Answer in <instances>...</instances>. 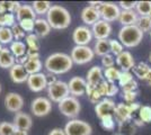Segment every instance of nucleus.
Here are the masks:
<instances>
[{
  "instance_id": "1",
  "label": "nucleus",
  "mask_w": 151,
  "mask_h": 135,
  "mask_svg": "<svg viewBox=\"0 0 151 135\" xmlns=\"http://www.w3.org/2000/svg\"><path fill=\"white\" fill-rule=\"evenodd\" d=\"M72 66L73 62L71 60V56L62 52L52 53L44 61V68L46 69L47 73H52L54 76L64 74L69 72L72 69Z\"/></svg>"
},
{
  "instance_id": "2",
  "label": "nucleus",
  "mask_w": 151,
  "mask_h": 135,
  "mask_svg": "<svg viewBox=\"0 0 151 135\" xmlns=\"http://www.w3.org/2000/svg\"><path fill=\"white\" fill-rule=\"evenodd\" d=\"M46 20L53 29H65L71 24V15L63 6L52 5L46 15Z\"/></svg>"
},
{
  "instance_id": "3",
  "label": "nucleus",
  "mask_w": 151,
  "mask_h": 135,
  "mask_svg": "<svg viewBox=\"0 0 151 135\" xmlns=\"http://www.w3.org/2000/svg\"><path fill=\"white\" fill-rule=\"evenodd\" d=\"M143 35L137 25L123 26L119 32V41L125 47H135L143 39Z\"/></svg>"
},
{
  "instance_id": "4",
  "label": "nucleus",
  "mask_w": 151,
  "mask_h": 135,
  "mask_svg": "<svg viewBox=\"0 0 151 135\" xmlns=\"http://www.w3.org/2000/svg\"><path fill=\"white\" fill-rule=\"evenodd\" d=\"M58 108L62 115L69 117L71 119H75L81 110V105H80V101L78 100V98L70 95L58 104Z\"/></svg>"
},
{
  "instance_id": "5",
  "label": "nucleus",
  "mask_w": 151,
  "mask_h": 135,
  "mask_svg": "<svg viewBox=\"0 0 151 135\" xmlns=\"http://www.w3.org/2000/svg\"><path fill=\"white\" fill-rule=\"evenodd\" d=\"M70 56H71V60H72L73 63L78 65H83L94 60L95 53L94 50L89 45H86V46L76 45L75 47L71 50Z\"/></svg>"
},
{
  "instance_id": "6",
  "label": "nucleus",
  "mask_w": 151,
  "mask_h": 135,
  "mask_svg": "<svg viewBox=\"0 0 151 135\" xmlns=\"http://www.w3.org/2000/svg\"><path fill=\"white\" fill-rule=\"evenodd\" d=\"M47 96L52 103H60L64 98L70 96L68 82L58 80L57 82L50 84L47 87Z\"/></svg>"
},
{
  "instance_id": "7",
  "label": "nucleus",
  "mask_w": 151,
  "mask_h": 135,
  "mask_svg": "<svg viewBox=\"0 0 151 135\" xmlns=\"http://www.w3.org/2000/svg\"><path fill=\"white\" fill-rule=\"evenodd\" d=\"M63 129L67 135H91L93 133V129L90 124L81 119H78V118L70 119L65 124Z\"/></svg>"
},
{
  "instance_id": "8",
  "label": "nucleus",
  "mask_w": 151,
  "mask_h": 135,
  "mask_svg": "<svg viewBox=\"0 0 151 135\" xmlns=\"http://www.w3.org/2000/svg\"><path fill=\"white\" fill-rule=\"evenodd\" d=\"M99 14H101V19L105 20L107 23H112L115 20H119L121 14V8L119 5L109 2V1H103L99 8Z\"/></svg>"
},
{
  "instance_id": "9",
  "label": "nucleus",
  "mask_w": 151,
  "mask_h": 135,
  "mask_svg": "<svg viewBox=\"0 0 151 135\" xmlns=\"http://www.w3.org/2000/svg\"><path fill=\"white\" fill-rule=\"evenodd\" d=\"M31 110L36 117H44L52 110V101L46 97H37L31 104Z\"/></svg>"
},
{
  "instance_id": "10",
  "label": "nucleus",
  "mask_w": 151,
  "mask_h": 135,
  "mask_svg": "<svg viewBox=\"0 0 151 135\" xmlns=\"http://www.w3.org/2000/svg\"><path fill=\"white\" fill-rule=\"evenodd\" d=\"M93 39L94 36H93L91 28H89L88 26H78L72 32V41L75 42L76 45L86 46L91 42Z\"/></svg>"
},
{
  "instance_id": "11",
  "label": "nucleus",
  "mask_w": 151,
  "mask_h": 135,
  "mask_svg": "<svg viewBox=\"0 0 151 135\" xmlns=\"http://www.w3.org/2000/svg\"><path fill=\"white\" fill-rule=\"evenodd\" d=\"M24 98L17 92H9L5 97V107L8 111L17 114L24 107Z\"/></svg>"
},
{
  "instance_id": "12",
  "label": "nucleus",
  "mask_w": 151,
  "mask_h": 135,
  "mask_svg": "<svg viewBox=\"0 0 151 135\" xmlns=\"http://www.w3.org/2000/svg\"><path fill=\"white\" fill-rule=\"evenodd\" d=\"M26 84L28 88L33 92H41L44 89H47V80H46V74L45 73H35V74H29Z\"/></svg>"
},
{
  "instance_id": "13",
  "label": "nucleus",
  "mask_w": 151,
  "mask_h": 135,
  "mask_svg": "<svg viewBox=\"0 0 151 135\" xmlns=\"http://www.w3.org/2000/svg\"><path fill=\"white\" fill-rule=\"evenodd\" d=\"M115 107H116V105L113 99L104 98L95 106V113H96L97 117L101 119L105 116H114Z\"/></svg>"
},
{
  "instance_id": "14",
  "label": "nucleus",
  "mask_w": 151,
  "mask_h": 135,
  "mask_svg": "<svg viewBox=\"0 0 151 135\" xmlns=\"http://www.w3.org/2000/svg\"><path fill=\"white\" fill-rule=\"evenodd\" d=\"M68 87H69L70 95L78 98V97H81L86 94L87 81L82 77H73L69 80Z\"/></svg>"
},
{
  "instance_id": "15",
  "label": "nucleus",
  "mask_w": 151,
  "mask_h": 135,
  "mask_svg": "<svg viewBox=\"0 0 151 135\" xmlns=\"http://www.w3.org/2000/svg\"><path fill=\"white\" fill-rule=\"evenodd\" d=\"M112 25L111 23H107L105 20H98L96 24L91 26L93 36L96 39H108L109 35L112 34Z\"/></svg>"
},
{
  "instance_id": "16",
  "label": "nucleus",
  "mask_w": 151,
  "mask_h": 135,
  "mask_svg": "<svg viewBox=\"0 0 151 135\" xmlns=\"http://www.w3.org/2000/svg\"><path fill=\"white\" fill-rule=\"evenodd\" d=\"M81 20L85 26H93L98 20H101V14L98 8H95L91 6L85 7L81 10Z\"/></svg>"
},
{
  "instance_id": "17",
  "label": "nucleus",
  "mask_w": 151,
  "mask_h": 135,
  "mask_svg": "<svg viewBox=\"0 0 151 135\" xmlns=\"http://www.w3.org/2000/svg\"><path fill=\"white\" fill-rule=\"evenodd\" d=\"M9 77L12 79L14 84H25L27 79L29 77V74L27 73L25 66L19 63H16L9 69Z\"/></svg>"
},
{
  "instance_id": "18",
  "label": "nucleus",
  "mask_w": 151,
  "mask_h": 135,
  "mask_svg": "<svg viewBox=\"0 0 151 135\" xmlns=\"http://www.w3.org/2000/svg\"><path fill=\"white\" fill-rule=\"evenodd\" d=\"M132 115L133 111L130 108L129 104L121 103L116 105L115 111H114V118L119 124H122V123L132 119Z\"/></svg>"
},
{
  "instance_id": "19",
  "label": "nucleus",
  "mask_w": 151,
  "mask_h": 135,
  "mask_svg": "<svg viewBox=\"0 0 151 135\" xmlns=\"http://www.w3.org/2000/svg\"><path fill=\"white\" fill-rule=\"evenodd\" d=\"M115 62L122 71H131L135 66V60L133 58L132 53L129 51H123L120 55H117Z\"/></svg>"
},
{
  "instance_id": "20",
  "label": "nucleus",
  "mask_w": 151,
  "mask_h": 135,
  "mask_svg": "<svg viewBox=\"0 0 151 135\" xmlns=\"http://www.w3.org/2000/svg\"><path fill=\"white\" fill-rule=\"evenodd\" d=\"M13 124L17 129H22V131H26L28 132L32 129L33 125V119L28 114H26L24 111H19L17 114H15L14 117Z\"/></svg>"
},
{
  "instance_id": "21",
  "label": "nucleus",
  "mask_w": 151,
  "mask_h": 135,
  "mask_svg": "<svg viewBox=\"0 0 151 135\" xmlns=\"http://www.w3.org/2000/svg\"><path fill=\"white\" fill-rule=\"evenodd\" d=\"M104 80H105L104 79V71H103L101 66H99V65L91 66L88 70V72H87V77H86L87 84L97 87Z\"/></svg>"
},
{
  "instance_id": "22",
  "label": "nucleus",
  "mask_w": 151,
  "mask_h": 135,
  "mask_svg": "<svg viewBox=\"0 0 151 135\" xmlns=\"http://www.w3.org/2000/svg\"><path fill=\"white\" fill-rule=\"evenodd\" d=\"M35 25H34V34L37 36L38 39L40 37H45L47 36L51 33V26L49 24V21L46 20V18H43V17H37L35 19Z\"/></svg>"
},
{
  "instance_id": "23",
  "label": "nucleus",
  "mask_w": 151,
  "mask_h": 135,
  "mask_svg": "<svg viewBox=\"0 0 151 135\" xmlns=\"http://www.w3.org/2000/svg\"><path fill=\"white\" fill-rule=\"evenodd\" d=\"M15 15H16V20H17V23L22 21V20H26V19L35 20L37 18V15L35 14L32 5H22Z\"/></svg>"
},
{
  "instance_id": "24",
  "label": "nucleus",
  "mask_w": 151,
  "mask_h": 135,
  "mask_svg": "<svg viewBox=\"0 0 151 135\" xmlns=\"http://www.w3.org/2000/svg\"><path fill=\"white\" fill-rule=\"evenodd\" d=\"M139 19V15L135 10H121L119 23L122 27L123 26H132L137 25Z\"/></svg>"
},
{
  "instance_id": "25",
  "label": "nucleus",
  "mask_w": 151,
  "mask_h": 135,
  "mask_svg": "<svg viewBox=\"0 0 151 135\" xmlns=\"http://www.w3.org/2000/svg\"><path fill=\"white\" fill-rule=\"evenodd\" d=\"M16 64V58L10 52L9 47H2L0 52V68L1 69H10Z\"/></svg>"
},
{
  "instance_id": "26",
  "label": "nucleus",
  "mask_w": 151,
  "mask_h": 135,
  "mask_svg": "<svg viewBox=\"0 0 151 135\" xmlns=\"http://www.w3.org/2000/svg\"><path fill=\"white\" fill-rule=\"evenodd\" d=\"M97 90L99 91L101 97H113L117 95L119 87L115 84V82H108L106 80H104L97 86Z\"/></svg>"
},
{
  "instance_id": "27",
  "label": "nucleus",
  "mask_w": 151,
  "mask_h": 135,
  "mask_svg": "<svg viewBox=\"0 0 151 135\" xmlns=\"http://www.w3.org/2000/svg\"><path fill=\"white\" fill-rule=\"evenodd\" d=\"M133 73L139 80L145 81L151 73V66L145 62H139L133 68Z\"/></svg>"
},
{
  "instance_id": "28",
  "label": "nucleus",
  "mask_w": 151,
  "mask_h": 135,
  "mask_svg": "<svg viewBox=\"0 0 151 135\" xmlns=\"http://www.w3.org/2000/svg\"><path fill=\"white\" fill-rule=\"evenodd\" d=\"M93 50H94L95 55H98V56H101V58L104 55H106V54H109L111 53L109 39H97Z\"/></svg>"
},
{
  "instance_id": "29",
  "label": "nucleus",
  "mask_w": 151,
  "mask_h": 135,
  "mask_svg": "<svg viewBox=\"0 0 151 135\" xmlns=\"http://www.w3.org/2000/svg\"><path fill=\"white\" fill-rule=\"evenodd\" d=\"M9 50L13 53V55L16 59H19L22 56L26 55L27 53V46L24 42L22 41H14L13 43L9 46Z\"/></svg>"
},
{
  "instance_id": "30",
  "label": "nucleus",
  "mask_w": 151,
  "mask_h": 135,
  "mask_svg": "<svg viewBox=\"0 0 151 135\" xmlns=\"http://www.w3.org/2000/svg\"><path fill=\"white\" fill-rule=\"evenodd\" d=\"M25 69L28 74H35V73H40L42 68H43V63L41 61V59H28V61L25 63Z\"/></svg>"
},
{
  "instance_id": "31",
  "label": "nucleus",
  "mask_w": 151,
  "mask_h": 135,
  "mask_svg": "<svg viewBox=\"0 0 151 135\" xmlns=\"http://www.w3.org/2000/svg\"><path fill=\"white\" fill-rule=\"evenodd\" d=\"M32 7L37 16H44V15H47L52 5L50 1H34L32 4Z\"/></svg>"
},
{
  "instance_id": "32",
  "label": "nucleus",
  "mask_w": 151,
  "mask_h": 135,
  "mask_svg": "<svg viewBox=\"0 0 151 135\" xmlns=\"http://www.w3.org/2000/svg\"><path fill=\"white\" fill-rule=\"evenodd\" d=\"M20 6H22V4L18 1H0V8L4 14H16Z\"/></svg>"
},
{
  "instance_id": "33",
  "label": "nucleus",
  "mask_w": 151,
  "mask_h": 135,
  "mask_svg": "<svg viewBox=\"0 0 151 135\" xmlns=\"http://www.w3.org/2000/svg\"><path fill=\"white\" fill-rule=\"evenodd\" d=\"M14 42V36L12 28L9 27H0V44L8 45Z\"/></svg>"
},
{
  "instance_id": "34",
  "label": "nucleus",
  "mask_w": 151,
  "mask_h": 135,
  "mask_svg": "<svg viewBox=\"0 0 151 135\" xmlns=\"http://www.w3.org/2000/svg\"><path fill=\"white\" fill-rule=\"evenodd\" d=\"M121 72L122 71L115 66L112 68H108L104 70V79L108 81V82H115V81H119V78L121 76Z\"/></svg>"
},
{
  "instance_id": "35",
  "label": "nucleus",
  "mask_w": 151,
  "mask_h": 135,
  "mask_svg": "<svg viewBox=\"0 0 151 135\" xmlns=\"http://www.w3.org/2000/svg\"><path fill=\"white\" fill-rule=\"evenodd\" d=\"M138 126L134 124L132 119L120 124V134L122 135H134Z\"/></svg>"
},
{
  "instance_id": "36",
  "label": "nucleus",
  "mask_w": 151,
  "mask_h": 135,
  "mask_svg": "<svg viewBox=\"0 0 151 135\" xmlns=\"http://www.w3.org/2000/svg\"><path fill=\"white\" fill-rule=\"evenodd\" d=\"M25 44L28 50H33V51L40 52V39H38L34 33L27 34V35H26Z\"/></svg>"
},
{
  "instance_id": "37",
  "label": "nucleus",
  "mask_w": 151,
  "mask_h": 135,
  "mask_svg": "<svg viewBox=\"0 0 151 135\" xmlns=\"http://www.w3.org/2000/svg\"><path fill=\"white\" fill-rule=\"evenodd\" d=\"M135 11L139 16H150L151 15V1H137Z\"/></svg>"
},
{
  "instance_id": "38",
  "label": "nucleus",
  "mask_w": 151,
  "mask_h": 135,
  "mask_svg": "<svg viewBox=\"0 0 151 135\" xmlns=\"http://www.w3.org/2000/svg\"><path fill=\"white\" fill-rule=\"evenodd\" d=\"M137 26L143 34L147 32H151V17L150 16H139Z\"/></svg>"
},
{
  "instance_id": "39",
  "label": "nucleus",
  "mask_w": 151,
  "mask_h": 135,
  "mask_svg": "<svg viewBox=\"0 0 151 135\" xmlns=\"http://www.w3.org/2000/svg\"><path fill=\"white\" fill-rule=\"evenodd\" d=\"M139 119L145 124L151 123V106L142 105L139 109Z\"/></svg>"
},
{
  "instance_id": "40",
  "label": "nucleus",
  "mask_w": 151,
  "mask_h": 135,
  "mask_svg": "<svg viewBox=\"0 0 151 135\" xmlns=\"http://www.w3.org/2000/svg\"><path fill=\"white\" fill-rule=\"evenodd\" d=\"M109 50L111 54H113L114 56H117L124 51V46L119 39H109Z\"/></svg>"
},
{
  "instance_id": "41",
  "label": "nucleus",
  "mask_w": 151,
  "mask_h": 135,
  "mask_svg": "<svg viewBox=\"0 0 151 135\" xmlns=\"http://www.w3.org/2000/svg\"><path fill=\"white\" fill-rule=\"evenodd\" d=\"M16 129L13 123L2 122L0 124V135H14Z\"/></svg>"
},
{
  "instance_id": "42",
  "label": "nucleus",
  "mask_w": 151,
  "mask_h": 135,
  "mask_svg": "<svg viewBox=\"0 0 151 135\" xmlns=\"http://www.w3.org/2000/svg\"><path fill=\"white\" fill-rule=\"evenodd\" d=\"M16 24V15L12 13H6L2 15V27L12 28Z\"/></svg>"
},
{
  "instance_id": "43",
  "label": "nucleus",
  "mask_w": 151,
  "mask_h": 135,
  "mask_svg": "<svg viewBox=\"0 0 151 135\" xmlns=\"http://www.w3.org/2000/svg\"><path fill=\"white\" fill-rule=\"evenodd\" d=\"M101 124L104 129L113 131L115 127V118H114V116H105L101 119Z\"/></svg>"
},
{
  "instance_id": "44",
  "label": "nucleus",
  "mask_w": 151,
  "mask_h": 135,
  "mask_svg": "<svg viewBox=\"0 0 151 135\" xmlns=\"http://www.w3.org/2000/svg\"><path fill=\"white\" fill-rule=\"evenodd\" d=\"M12 32H13L14 41H22L23 39L26 37V33L23 31V28L19 26L18 23H16V24L12 27Z\"/></svg>"
},
{
  "instance_id": "45",
  "label": "nucleus",
  "mask_w": 151,
  "mask_h": 135,
  "mask_svg": "<svg viewBox=\"0 0 151 135\" xmlns=\"http://www.w3.org/2000/svg\"><path fill=\"white\" fill-rule=\"evenodd\" d=\"M133 80V74L131 73V71H122L121 76L119 78V84L121 87H124L129 82H131Z\"/></svg>"
},
{
  "instance_id": "46",
  "label": "nucleus",
  "mask_w": 151,
  "mask_h": 135,
  "mask_svg": "<svg viewBox=\"0 0 151 135\" xmlns=\"http://www.w3.org/2000/svg\"><path fill=\"white\" fill-rule=\"evenodd\" d=\"M35 20H31V19H26V20H22V21H19L18 24L19 26L23 28V31L25 33H28V34H32V33L34 32V25H35V23H34Z\"/></svg>"
},
{
  "instance_id": "47",
  "label": "nucleus",
  "mask_w": 151,
  "mask_h": 135,
  "mask_svg": "<svg viewBox=\"0 0 151 135\" xmlns=\"http://www.w3.org/2000/svg\"><path fill=\"white\" fill-rule=\"evenodd\" d=\"M115 64V58H114L113 54H106L101 58V65L105 68V69H108V68H112Z\"/></svg>"
},
{
  "instance_id": "48",
  "label": "nucleus",
  "mask_w": 151,
  "mask_h": 135,
  "mask_svg": "<svg viewBox=\"0 0 151 135\" xmlns=\"http://www.w3.org/2000/svg\"><path fill=\"white\" fill-rule=\"evenodd\" d=\"M137 97H138V91H124L123 92V98L126 104L135 103Z\"/></svg>"
},
{
  "instance_id": "49",
  "label": "nucleus",
  "mask_w": 151,
  "mask_h": 135,
  "mask_svg": "<svg viewBox=\"0 0 151 135\" xmlns=\"http://www.w3.org/2000/svg\"><path fill=\"white\" fill-rule=\"evenodd\" d=\"M117 5L122 10H135L137 1H120Z\"/></svg>"
},
{
  "instance_id": "50",
  "label": "nucleus",
  "mask_w": 151,
  "mask_h": 135,
  "mask_svg": "<svg viewBox=\"0 0 151 135\" xmlns=\"http://www.w3.org/2000/svg\"><path fill=\"white\" fill-rule=\"evenodd\" d=\"M88 99H89V101H90V103L96 104V105L101 101V95L99 94V91L97 90V88H96V89H95L94 91H93V92L89 95Z\"/></svg>"
},
{
  "instance_id": "51",
  "label": "nucleus",
  "mask_w": 151,
  "mask_h": 135,
  "mask_svg": "<svg viewBox=\"0 0 151 135\" xmlns=\"http://www.w3.org/2000/svg\"><path fill=\"white\" fill-rule=\"evenodd\" d=\"M137 90H138V82L134 79L131 82H129L126 86L122 87V92H124V91H137Z\"/></svg>"
},
{
  "instance_id": "52",
  "label": "nucleus",
  "mask_w": 151,
  "mask_h": 135,
  "mask_svg": "<svg viewBox=\"0 0 151 135\" xmlns=\"http://www.w3.org/2000/svg\"><path fill=\"white\" fill-rule=\"evenodd\" d=\"M28 59H40V52L33 51V50H28L27 49V53H26Z\"/></svg>"
},
{
  "instance_id": "53",
  "label": "nucleus",
  "mask_w": 151,
  "mask_h": 135,
  "mask_svg": "<svg viewBox=\"0 0 151 135\" xmlns=\"http://www.w3.org/2000/svg\"><path fill=\"white\" fill-rule=\"evenodd\" d=\"M46 80H47V87H49L50 84H54V82L58 81L57 77H55L54 74H52V73H47V74H46Z\"/></svg>"
},
{
  "instance_id": "54",
  "label": "nucleus",
  "mask_w": 151,
  "mask_h": 135,
  "mask_svg": "<svg viewBox=\"0 0 151 135\" xmlns=\"http://www.w3.org/2000/svg\"><path fill=\"white\" fill-rule=\"evenodd\" d=\"M49 135H67V134H65V132H64L63 129H53L49 133Z\"/></svg>"
},
{
  "instance_id": "55",
  "label": "nucleus",
  "mask_w": 151,
  "mask_h": 135,
  "mask_svg": "<svg viewBox=\"0 0 151 135\" xmlns=\"http://www.w3.org/2000/svg\"><path fill=\"white\" fill-rule=\"evenodd\" d=\"M130 105V108H131V110H132L133 113H135V111H139V109H140V107H141V105L138 103H132V104H129Z\"/></svg>"
},
{
  "instance_id": "56",
  "label": "nucleus",
  "mask_w": 151,
  "mask_h": 135,
  "mask_svg": "<svg viewBox=\"0 0 151 135\" xmlns=\"http://www.w3.org/2000/svg\"><path fill=\"white\" fill-rule=\"evenodd\" d=\"M14 135H28V132L22 131V129H16V132H15V134Z\"/></svg>"
},
{
  "instance_id": "57",
  "label": "nucleus",
  "mask_w": 151,
  "mask_h": 135,
  "mask_svg": "<svg viewBox=\"0 0 151 135\" xmlns=\"http://www.w3.org/2000/svg\"><path fill=\"white\" fill-rule=\"evenodd\" d=\"M145 82H147V84H149V86H151V73H150V76L148 77V79L145 80Z\"/></svg>"
},
{
  "instance_id": "58",
  "label": "nucleus",
  "mask_w": 151,
  "mask_h": 135,
  "mask_svg": "<svg viewBox=\"0 0 151 135\" xmlns=\"http://www.w3.org/2000/svg\"><path fill=\"white\" fill-rule=\"evenodd\" d=\"M2 15L4 14H0V27H2Z\"/></svg>"
},
{
  "instance_id": "59",
  "label": "nucleus",
  "mask_w": 151,
  "mask_h": 135,
  "mask_svg": "<svg viewBox=\"0 0 151 135\" xmlns=\"http://www.w3.org/2000/svg\"><path fill=\"white\" fill-rule=\"evenodd\" d=\"M1 50H2V45L0 44V52H1Z\"/></svg>"
},
{
  "instance_id": "60",
  "label": "nucleus",
  "mask_w": 151,
  "mask_h": 135,
  "mask_svg": "<svg viewBox=\"0 0 151 135\" xmlns=\"http://www.w3.org/2000/svg\"><path fill=\"white\" fill-rule=\"evenodd\" d=\"M149 60H150V62H151V53H150V55H149Z\"/></svg>"
},
{
  "instance_id": "61",
  "label": "nucleus",
  "mask_w": 151,
  "mask_h": 135,
  "mask_svg": "<svg viewBox=\"0 0 151 135\" xmlns=\"http://www.w3.org/2000/svg\"><path fill=\"white\" fill-rule=\"evenodd\" d=\"M0 94H1V84H0Z\"/></svg>"
},
{
  "instance_id": "62",
  "label": "nucleus",
  "mask_w": 151,
  "mask_h": 135,
  "mask_svg": "<svg viewBox=\"0 0 151 135\" xmlns=\"http://www.w3.org/2000/svg\"><path fill=\"white\" fill-rule=\"evenodd\" d=\"M115 135H122V134H120V133H117V134H115Z\"/></svg>"
},
{
  "instance_id": "63",
  "label": "nucleus",
  "mask_w": 151,
  "mask_h": 135,
  "mask_svg": "<svg viewBox=\"0 0 151 135\" xmlns=\"http://www.w3.org/2000/svg\"><path fill=\"white\" fill-rule=\"evenodd\" d=\"M150 37H151V32H150Z\"/></svg>"
},
{
  "instance_id": "64",
  "label": "nucleus",
  "mask_w": 151,
  "mask_h": 135,
  "mask_svg": "<svg viewBox=\"0 0 151 135\" xmlns=\"http://www.w3.org/2000/svg\"><path fill=\"white\" fill-rule=\"evenodd\" d=\"M150 17H151V15H150Z\"/></svg>"
}]
</instances>
